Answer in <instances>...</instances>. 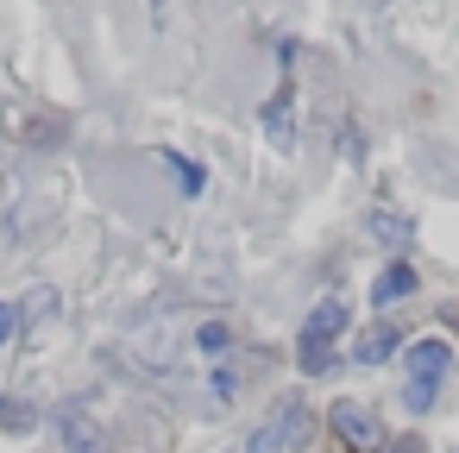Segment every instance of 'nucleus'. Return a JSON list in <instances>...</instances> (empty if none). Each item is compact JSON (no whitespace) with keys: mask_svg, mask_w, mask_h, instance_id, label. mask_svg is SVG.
I'll list each match as a JSON object with an SVG mask.
<instances>
[{"mask_svg":"<svg viewBox=\"0 0 459 453\" xmlns=\"http://www.w3.org/2000/svg\"><path fill=\"white\" fill-rule=\"evenodd\" d=\"M403 403H409L415 415H421V409H434V384H409V390H403Z\"/></svg>","mask_w":459,"mask_h":453,"instance_id":"obj_12","label":"nucleus"},{"mask_svg":"<svg viewBox=\"0 0 459 453\" xmlns=\"http://www.w3.org/2000/svg\"><path fill=\"white\" fill-rule=\"evenodd\" d=\"M396 346H403V334H396V327H365V334L352 340V359H359V365H384Z\"/></svg>","mask_w":459,"mask_h":453,"instance_id":"obj_6","label":"nucleus"},{"mask_svg":"<svg viewBox=\"0 0 459 453\" xmlns=\"http://www.w3.org/2000/svg\"><path fill=\"white\" fill-rule=\"evenodd\" d=\"M346 321H352V309H346V302H315V309H308V321H302V346H327Z\"/></svg>","mask_w":459,"mask_h":453,"instance_id":"obj_4","label":"nucleus"},{"mask_svg":"<svg viewBox=\"0 0 459 453\" xmlns=\"http://www.w3.org/2000/svg\"><path fill=\"white\" fill-rule=\"evenodd\" d=\"M45 315H57V290H32L26 296V327H39Z\"/></svg>","mask_w":459,"mask_h":453,"instance_id":"obj_9","label":"nucleus"},{"mask_svg":"<svg viewBox=\"0 0 459 453\" xmlns=\"http://www.w3.org/2000/svg\"><path fill=\"white\" fill-rule=\"evenodd\" d=\"M195 346H202V353H227V327H221V321H208V327L195 334Z\"/></svg>","mask_w":459,"mask_h":453,"instance_id":"obj_10","label":"nucleus"},{"mask_svg":"<svg viewBox=\"0 0 459 453\" xmlns=\"http://www.w3.org/2000/svg\"><path fill=\"white\" fill-rule=\"evenodd\" d=\"M57 434H64V453H108L101 428H95L82 409H64V415H57Z\"/></svg>","mask_w":459,"mask_h":453,"instance_id":"obj_5","label":"nucleus"},{"mask_svg":"<svg viewBox=\"0 0 459 453\" xmlns=\"http://www.w3.org/2000/svg\"><path fill=\"white\" fill-rule=\"evenodd\" d=\"M302 371H333V353L327 346H302Z\"/></svg>","mask_w":459,"mask_h":453,"instance_id":"obj_11","label":"nucleus"},{"mask_svg":"<svg viewBox=\"0 0 459 453\" xmlns=\"http://www.w3.org/2000/svg\"><path fill=\"white\" fill-rule=\"evenodd\" d=\"M409 290H415V271H409V265H390V271L371 283V302H396V296H409Z\"/></svg>","mask_w":459,"mask_h":453,"instance_id":"obj_8","label":"nucleus"},{"mask_svg":"<svg viewBox=\"0 0 459 453\" xmlns=\"http://www.w3.org/2000/svg\"><path fill=\"white\" fill-rule=\"evenodd\" d=\"M13 327H20V309H13V302H0V346L13 340Z\"/></svg>","mask_w":459,"mask_h":453,"instance_id":"obj_13","label":"nucleus"},{"mask_svg":"<svg viewBox=\"0 0 459 453\" xmlns=\"http://www.w3.org/2000/svg\"><path fill=\"white\" fill-rule=\"evenodd\" d=\"M0 428H7V434H32L39 428V409L26 396H0Z\"/></svg>","mask_w":459,"mask_h":453,"instance_id":"obj_7","label":"nucleus"},{"mask_svg":"<svg viewBox=\"0 0 459 453\" xmlns=\"http://www.w3.org/2000/svg\"><path fill=\"white\" fill-rule=\"evenodd\" d=\"M333 434H340L352 453H377V447H384V428H377L371 403H333Z\"/></svg>","mask_w":459,"mask_h":453,"instance_id":"obj_2","label":"nucleus"},{"mask_svg":"<svg viewBox=\"0 0 459 453\" xmlns=\"http://www.w3.org/2000/svg\"><path fill=\"white\" fill-rule=\"evenodd\" d=\"M403 365H409V384H440V371L453 365V346L446 340H415V346H403Z\"/></svg>","mask_w":459,"mask_h":453,"instance_id":"obj_3","label":"nucleus"},{"mask_svg":"<svg viewBox=\"0 0 459 453\" xmlns=\"http://www.w3.org/2000/svg\"><path fill=\"white\" fill-rule=\"evenodd\" d=\"M308 434H315L308 403H302V396H283V403L271 409V422H258V428H252L246 453H302V447H308Z\"/></svg>","mask_w":459,"mask_h":453,"instance_id":"obj_1","label":"nucleus"},{"mask_svg":"<svg viewBox=\"0 0 459 453\" xmlns=\"http://www.w3.org/2000/svg\"><path fill=\"white\" fill-rule=\"evenodd\" d=\"M390 453H428V447H421V440H396Z\"/></svg>","mask_w":459,"mask_h":453,"instance_id":"obj_14","label":"nucleus"}]
</instances>
